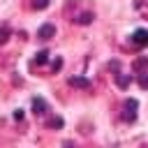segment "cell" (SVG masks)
Returning a JSON list of instances; mask_svg holds the SVG:
<instances>
[{
  "label": "cell",
  "mask_w": 148,
  "mask_h": 148,
  "mask_svg": "<svg viewBox=\"0 0 148 148\" xmlns=\"http://www.w3.org/2000/svg\"><path fill=\"white\" fill-rule=\"evenodd\" d=\"M49 2H51V0H35L32 7H35V9H44V7H49Z\"/></svg>",
  "instance_id": "obj_12"
},
{
  "label": "cell",
  "mask_w": 148,
  "mask_h": 148,
  "mask_svg": "<svg viewBox=\"0 0 148 148\" xmlns=\"http://www.w3.org/2000/svg\"><path fill=\"white\" fill-rule=\"evenodd\" d=\"M46 125H49V127H62V118H58V116H56V118H49Z\"/></svg>",
  "instance_id": "obj_9"
},
{
  "label": "cell",
  "mask_w": 148,
  "mask_h": 148,
  "mask_svg": "<svg viewBox=\"0 0 148 148\" xmlns=\"http://www.w3.org/2000/svg\"><path fill=\"white\" fill-rule=\"evenodd\" d=\"M120 109H123V111H120V120H123V123H134V120H136V109H139V102H136V99H132V97L125 99Z\"/></svg>",
  "instance_id": "obj_1"
},
{
  "label": "cell",
  "mask_w": 148,
  "mask_h": 148,
  "mask_svg": "<svg viewBox=\"0 0 148 148\" xmlns=\"http://www.w3.org/2000/svg\"><path fill=\"white\" fill-rule=\"evenodd\" d=\"M90 21H92V14H81V16L76 18V23H83V25H86V23H90Z\"/></svg>",
  "instance_id": "obj_11"
},
{
  "label": "cell",
  "mask_w": 148,
  "mask_h": 148,
  "mask_svg": "<svg viewBox=\"0 0 148 148\" xmlns=\"http://www.w3.org/2000/svg\"><path fill=\"white\" fill-rule=\"evenodd\" d=\"M136 74H139V86L146 90V88H148V72H139V69H136Z\"/></svg>",
  "instance_id": "obj_8"
},
{
  "label": "cell",
  "mask_w": 148,
  "mask_h": 148,
  "mask_svg": "<svg viewBox=\"0 0 148 148\" xmlns=\"http://www.w3.org/2000/svg\"><path fill=\"white\" fill-rule=\"evenodd\" d=\"M32 109H35V116H46L49 113V106H46V102L42 97H35L32 99Z\"/></svg>",
  "instance_id": "obj_4"
},
{
  "label": "cell",
  "mask_w": 148,
  "mask_h": 148,
  "mask_svg": "<svg viewBox=\"0 0 148 148\" xmlns=\"http://www.w3.org/2000/svg\"><path fill=\"white\" fill-rule=\"evenodd\" d=\"M69 86H74V88H90L92 83L88 79H83V76H72L69 79Z\"/></svg>",
  "instance_id": "obj_5"
},
{
  "label": "cell",
  "mask_w": 148,
  "mask_h": 148,
  "mask_svg": "<svg viewBox=\"0 0 148 148\" xmlns=\"http://www.w3.org/2000/svg\"><path fill=\"white\" fill-rule=\"evenodd\" d=\"M113 79H116V83H118L120 88H127V86H130V81H132L125 72H116V74H113Z\"/></svg>",
  "instance_id": "obj_6"
},
{
  "label": "cell",
  "mask_w": 148,
  "mask_h": 148,
  "mask_svg": "<svg viewBox=\"0 0 148 148\" xmlns=\"http://www.w3.org/2000/svg\"><path fill=\"white\" fill-rule=\"evenodd\" d=\"M49 60V51H39V53H35V60H32V65H44Z\"/></svg>",
  "instance_id": "obj_7"
},
{
  "label": "cell",
  "mask_w": 148,
  "mask_h": 148,
  "mask_svg": "<svg viewBox=\"0 0 148 148\" xmlns=\"http://www.w3.org/2000/svg\"><path fill=\"white\" fill-rule=\"evenodd\" d=\"M56 35V25H51V23H44L39 30H37V37L39 39H51Z\"/></svg>",
  "instance_id": "obj_3"
},
{
  "label": "cell",
  "mask_w": 148,
  "mask_h": 148,
  "mask_svg": "<svg viewBox=\"0 0 148 148\" xmlns=\"http://www.w3.org/2000/svg\"><path fill=\"white\" fill-rule=\"evenodd\" d=\"M132 44H134V46H139V49L148 46V30H146V28L134 30V32H132Z\"/></svg>",
  "instance_id": "obj_2"
},
{
  "label": "cell",
  "mask_w": 148,
  "mask_h": 148,
  "mask_svg": "<svg viewBox=\"0 0 148 148\" xmlns=\"http://www.w3.org/2000/svg\"><path fill=\"white\" fill-rule=\"evenodd\" d=\"M7 37H9V28H7V25H2V28H0V44H5V42H7Z\"/></svg>",
  "instance_id": "obj_10"
}]
</instances>
